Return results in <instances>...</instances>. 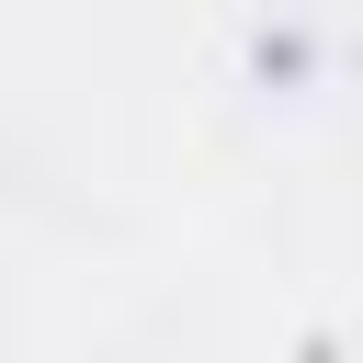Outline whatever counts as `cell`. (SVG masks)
Here are the masks:
<instances>
[{
    "mask_svg": "<svg viewBox=\"0 0 363 363\" xmlns=\"http://www.w3.org/2000/svg\"><path fill=\"white\" fill-rule=\"evenodd\" d=\"M295 363H352V340H340L329 318H306V329H295Z\"/></svg>",
    "mask_w": 363,
    "mask_h": 363,
    "instance_id": "6da1fadb",
    "label": "cell"
}]
</instances>
